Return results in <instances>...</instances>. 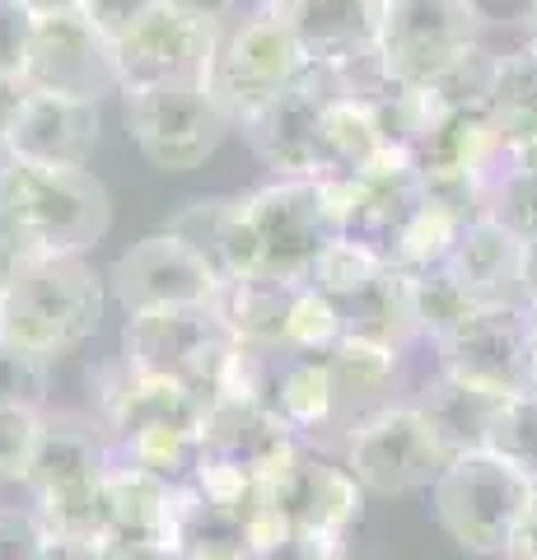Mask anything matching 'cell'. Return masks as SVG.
<instances>
[{
  "label": "cell",
  "mask_w": 537,
  "mask_h": 560,
  "mask_svg": "<svg viewBox=\"0 0 537 560\" xmlns=\"http://www.w3.org/2000/svg\"><path fill=\"white\" fill-rule=\"evenodd\" d=\"M528 304H477L467 318L435 341L440 364L454 378L495 393L528 388Z\"/></svg>",
  "instance_id": "obj_15"
},
{
  "label": "cell",
  "mask_w": 537,
  "mask_h": 560,
  "mask_svg": "<svg viewBox=\"0 0 537 560\" xmlns=\"http://www.w3.org/2000/svg\"><path fill=\"white\" fill-rule=\"evenodd\" d=\"M248 220L262 253V276L308 280L318 257L341 238V201L332 178H271L248 191Z\"/></svg>",
  "instance_id": "obj_6"
},
{
  "label": "cell",
  "mask_w": 537,
  "mask_h": 560,
  "mask_svg": "<svg viewBox=\"0 0 537 560\" xmlns=\"http://www.w3.org/2000/svg\"><path fill=\"white\" fill-rule=\"evenodd\" d=\"M267 411H276L285 425L300 434V444L318 448L337 434V393L332 374H327L323 355H300V350H267L262 364V393H257Z\"/></svg>",
  "instance_id": "obj_21"
},
{
  "label": "cell",
  "mask_w": 537,
  "mask_h": 560,
  "mask_svg": "<svg viewBox=\"0 0 537 560\" xmlns=\"http://www.w3.org/2000/svg\"><path fill=\"white\" fill-rule=\"evenodd\" d=\"M160 5H164V0H80V14L108 43H117V38H127V33L141 24V20H150Z\"/></svg>",
  "instance_id": "obj_44"
},
{
  "label": "cell",
  "mask_w": 537,
  "mask_h": 560,
  "mask_svg": "<svg viewBox=\"0 0 537 560\" xmlns=\"http://www.w3.org/2000/svg\"><path fill=\"white\" fill-rule=\"evenodd\" d=\"M481 33L487 28L467 0H384L378 51L397 84H435L481 43Z\"/></svg>",
  "instance_id": "obj_10"
},
{
  "label": "cell",
  "mask_w": 537,
  "mask_h": 560,
  "mask_svg": "<svg viewBox=\"0 0 537 560\" xmlns=\"http://www.w3.org/2000/svg\"><path fill=\"white\" fill-rule=\"evenodd\" d=\"M327 374H332L337 393V434L346 444V434L355 425H365L370 416H378L393 401H407V350L365 341V337H341L327 350Z\"/></svg>",
  "instance_id": "obj_20"
},
{
  "label": "cell",
  "mask_w": 537,
  "mask_h": 560,
  "mask_svg": "<svg viewBox=\"0 0 537 560\" xmlns=\"http://www.w3.org/2000/svg\"><path fill=\"white\" fill-rule=\"evenodd\" d=\"M300 434L262 401L220 397L201 420V467L211 477H230L244 486H271L281 467L300 453Z\"/></svg>",
  "instance_id": "obj_12"
},
{
  "label": "cell",
  "mask_w": 537,
  "mask_h": 560,
  "mask_svg": "<svg viewBox=\"0 0 537 560\" xmlns=\"http://www.w3.org/2000/svg\"><path fill=\"white\" fill-rule=\"evenodd\" d=\"M168 234H178L197 257H206V267L220 276V285L262 276V253H257V234L248 220V197H201L168 220Z\"/></svg>",
  "instance_id": "obj_24"
},
{
  "label": "cell",
  "mask_w": 537,
  "mask_h": 560,
  "mask_svg": "<svg viewBox=\"0 0 537 560\" xmlns=\"http://www.w3.org/2000/svg\"><path fill=\"white\" fill-rule=\"evenodd\" d=\"M505 397L510 393H495V388H481V383L454 378L435 360L421 378H416V388H411L407 401H416V407L430 416V425L440 430V440L454 448V458H458V453L487 448L491 425H495L500 407H505Z\"/></svg>",
  "instance_id": "obj_26"
},
{
  "label": "cell",
  "mask_w": 537,
  "mask_h": 560,
  "mask_svg": "<svg viewBox=\"0 0 537 560\" xmlns=\"http://www.w3.org/2000/svg\"><path fill=\"white\" fill-rule=\"evenodd\" d=\"M537 481H528L518 467L495 458L491 448L458 453L454 463L440 471L430 486V504H435L440 528L472 556H500L514 537V523L524 518Z\"/></svg>",
  "instance_id": "obj_5"
},
{
  "label": "cell",
  "mask_w": 537,
  "mask_h": 560,
  "mask_svg": "<svg viewBox=\"0 0 537 560\" xmlns=\"http://www.w3.org/2000/svg\"><path fill=\"white\" fill-rule=\"evenodd\" d=\"M113 467V440L94 416L80 411H43V430L28 463V504L61 537L98 541V490ZM103 547V541H98Z\"/></svg>",
  "instance_id": "obj_3"
},
{
  "label": "cell",
  "mask_w": 537,
  "mask_h": 560,
  "mask_svg": "<svg viewBox=\"0 0 537 560\" xmlns=\"http://www.w3.org/2000/svg\"><path fill=\"white\" fill-rule=\"evenodd\" d=\"M467 220H458L454 210H444L440 201H421V210L411 215L407 224V234L402 243H397V261L393 267H402V271H430V267H444L448 253H454V243H458V230H463Z\"/></svg>",
  "instance_id": "obj_35"
},
{
  "label": "cell",
  "mask_w": 537,
  "mask_h": 560,
  "mask_svg": "<svg viewBox=\"0 0 537 560\" xmlns=\"http://www.w3.org/2000/svg\"><path fill=\"white\" fill-rule=\"evenodd\" d=\"M127 131L145 164L160 173H192L224 145L234 127L206 94V84H164V90L127 98Z\"/></svg>",
  "instance_id": "obj_9"
},
{
  "label": "cell",
  "mask_w": 537,
  "mask_h": 560,
  "mask_svg": "<svg viewBox=\"0 0 537 560\" xmlns=\"http://www.w3.org/2000/svg\"><path fill=\"white\" fill-rule=\"evenodd\" d=\"M33 20H38V14H33L24 0H0V75H10V80L24 75Z\"/></svg>",
  "instance_id": "obj_43"
},
{
  "label": "cell",
  "mask_w": 537,
  "mask_h": 560,
  "mask_svg": "<svg viewBox=\"0 0 537 560\" xmlns=\"http://www.w3.org/2000/svg\"><path fill=\"white\" fill-rule=\"evenodd\" d=\"M47 547V523L33 504H0V560H38Z\"/></svg>",
  "instance_id": "obj_42"
},
{
  "label": "cell",
  "mask_w": 537,
  "mask_h": 560,
  "mask_svg": "<svg viewBox=\"0 0 537 560\" xmlns=\"http://www.w3.org/2000/svg\"><path fill=\"white\" fill-rule=\"evenodd\" d=\"M98 131H103L98 103L28 90L24 84V98L14 108L5 136V160L47 164V168H90L98 150Z\"/></svg>",
  "instance_id": "obj_18"
},
{
  "label": "cell",
  "mask_w": 537,
  "mask_h": 560,
  "mask_svg": "<svg viewBox=\"0 0 537 560\" xmlns=\"http://www.w3.org/2000/svg\"><path fill=\"white\" fill-rule=\"evenodd\" d=\"M108 294L127 318L131 313H154V308H192V304H215L220 276L178 234L164 230V234L131 243L113 261Z\"/></svg>",
  "instance_id": "obj_14"
},
{
  "label": "cell",
  "mask_w": 537,
  "mask_h": 560,
  "mask_svg": "<svg viewBox=\"0 0 537 560\" xmlns=\"http://www.w3.org/2000/svg\"><path fill=\"white\" fill-rule=\"evenodd\" d=\"M20 98H24V80L0 75V160H5V136H10V121H14Z\"/></svg>",
  "instance_id": "obj_49"
},
{
  "label": "cell",
  "mask_w": 537,
  "mask_h": 560,
  "mask_svg": "<svg viewBox=\"0 0 537 560\" xmlns=\"http://www.w3.org/2000/svg\"><path fill=\"white\" fill-rule=\"evenodd\" d=\"M388 267H393V261H384L378 253H370L365 243L337 238L332 248L318 257V267H314V276H308V280H314L323 294H332V300L341 304V300H351V294H360L365 285H374V280L384 276Z\"/></svg>",
  "instance_id": "obj_39"
},
{
  "label": "cell",
  "mask_w": 537,
  "mask_h": 560,
  "mask_svg": "<svg viewBox=\"0 0 537 560\" xmlns=\"http://www.w3.org/2000/svg\"><path fill=\"white\" fill-rule=\"evenodd\" d=\"M341 337H346L341 304L332 300V294H323L314 280H300L294 308H290V327H285V350H300V355H327Z\"/></svg>",
  "instance_id": "obj_36"
},
{
  "label": "cell",
  "mask_w": 537,
  "mask_h": 560,
  "mask_svg": "<svg viewBox=\"0 0 537 560\" xmlns=\"http://www.w3.org/2000/svg\"><path fill=\"white\" fill-rule=\"evenodd\" d=\"M33 14H61V10H80V0H24Z\"/></svg>",
  "instance_id": "obj_52"
},
{
  "label": "cell",
  "mask_w": 537,
  "mask_h": 560,
  "mask_svg": "<svg viewBox=\"0 0 537 560\" xmlns=\"http://www.w3.org/2000/svg\"><path fill=\"white\" fill-rule=\"evenodd\" d=\"M168 551L178 560H257V537L238 510L201 495L187 481L178 486V500H173Z\"/></svg>",
  "instance_id": "obj_27"
},
{
  "label": "cell",
  "mask_w": 537,
  "mask_h": 560,
  "mask_svg": "<svg viewBox=\"0 0 537 560\" xmlns=\"http://www.w3.org/2000/svg\"><path fill=\"white\" fill-rule=\"evenodd\" d=\"M341 463L365 486V495H411L440 481V471L454 463V448L416 401H393L346 434Z\"/></svg>",
  "instance_id": "obj_8"
},
{
  "label": "cell",
  "mask_w": 537,
  "mask_h": 560,
  "mask_svg": "<svg viewBox=\"0 0 537 560\" xmlns=\"http://www.w3.org/2000/svg\"><path fill=\"white\" fill-rule=\"evenodd\" d=\"M113 47H117V84H122V98H131L145 90H164V84H206L215 28L160 5Z\"/></svg>",
  "instance_id": "obj_16"
},
{
  "label": "cell",
  "mask_w": 537,
  "mask_h": 560,
  "mask_svg": "<svg viewBox=\"0 0 537 560\" xmlns=\"http://www.w3.org/2000/svg\"><path fill=\"white\" fill-rule=\"evenodd\" d=\"M308 51L294 38V28L281 20V10L262 0L257 10L238 14L234 24L215 33V51L206 66V94L215 98V108L230 117L238 131L253 121L267 103L281 98L290 84L308 75Z\"/></svg>",
  "instance_id": "obj_4"
},
{
  "label": "cell",
  "mask_w": 537,
  "mask_h": 560,
  "mask_svg": "<svg viewBox=\"0 0 537 560\" xmlns=\"http://www.w3.org/2000/svg\"><path fill=\"white\" fill-rule=\"evenodd\" d=\"M524 294L528 304H537V234L524 238Z\"/></svg>",
  "instance_id": "obj_51"
},
{
  "label": "cell",
  "mask_w": 537,
  "mask_h": 560,
  "mask_svg": "<svg viewBox=\"0 0 537 560\" xmlns=\"http://www.w3.org/2000/svg\"><path fill=\"white\" fill-rule=\"evenodd\" d=\"M173 500H178V486L113 458L98 490V541L103 547H168Z\"/></svg>",
  "instance_id": "obj_22"
},
{
  "label": "cell",
  "mask_w": 537,
  "mask_h": 560,
  "mask_svg": "<svg viewBox=\"0 0 537 560\" xmlns=\"http://www.w3.org/2000/svg\"><path fill=\"white\" fill-rule=\"evenodd\" d=\"M38 560H103V547L94 537H61V533H47V547Z\"/></svg>",
  "instance_id": "obj_47"
},
{
  "label": "cell",
  "mask_w": 537,
  "mask_h": 560,
  "mask_svg": "<svg viewBox=\"0 0 537 560\" xmlns=\"http://www.w3.org/2000/svg\"><path fill=\"white\" fill-rule=\"evenodd\" d=\"M0 215L33 257H90L113 230V197L90 168L0 160Z\"/></svg>",
  "instance_id": "obj_1"
},
{
  "label": "cell",
  "mask_w": 537,
  "mask_h": 560,
  "mask_svg": "<svg viewBox=\"0 0 537 560\" xmlns=\"http://www.w3.org/2000/svg\"><path fill=\"white\" fill-rule=\"evenodd\" d=\"M206 407H211V401L178 378L117 364V370L98 378V416L94 420L108 430V440H127V434L150 430V425L201 430Z\"/></svg>",
  "instance_id": "obj_19"
},
{
  "label": "cell",
  "mask_w": 537,
  "mask_h": 560,
  "mask_svg": "<svg viewBox=\"0 0 537 560\" xmlns=\"http://www.w3.org/2000/svg\"><path fill=\"white\" fill-rule=\"evenodd\" d=\"M108 308V280L90 257H33L0 290V341L57 360L84 346Z\"/></svg>",
  "instance_id": "obj_2"
},
{
  "label": "cell",
  "mask_w": 537,
  "mask_h": 560,
  "mask_svg": "<svg viewBox=\"0 0 537 560\" xmlns=\"http://www.w3.org/2000/svg\"><path fill=\"white\" fill-rule=\"evenodd\" d=\"M257 560H355L351 541H323V537H300V533H281L267 541Z\"/></svg>",
  "instance_id": "obj_45"
},
{
  "label": "cell",
  "mask_w": 537,
  "mask_h": 560,
  "mask_svg": "<svg viewBox=\"0 0 537 560\" xmlns=\"http://www.w3.org/2000/svg\"><path fill=\"white\" fill-rule=\"evenodd\" d=\"M271 5L318 66H337L355 51L378 47L384 0H271Z\"/></svg>",
  "instance_id": "obj_25"
},
{
  "label": "cell",
  "mask_w": 537,
  "mask_h": 560,
  "mask_svg": "<svg viewBox=\"0 0 537 560\" xmlns=\"http://www.w3.org/2000/svg\"><path fill=\"white\" fill-rule=\"evenodd\" d=\"M528 43H537V10H533V24H528Z\"/></svg>",
  "instance_id": "obj_53"
},
{
  "label": "cell",
  "mask_w": 537,
  "mask_h": 560,
  "mask_svg": "<svg viewBox=\"0 0 537 560\" xmlns=\"http://www.w3.org/2000/svg\"><path fill=\"white\" fill-rule=\"evenodd\" d=\"M294 290H300V280H276V276L230 280V285H220L215 308L238 341L262 346V350H285Z\"/></svg>",
  "instance_id": "obj_29"
},
{
  "label": "cell",
  "mask_w": 537,
  "mask_h": 560,
  "mask_svg": "<svg viewBox=\"0 0 537 560\" xmlns=\"http://www.w3.org/2000/svg\"><path fill=\"white\" fill-rule=\"evenodd\" d=\"M168 10H178V14H187V20H197V24H206V28H224V24H234L238 14H248V10H257L262 0H164Z\"/></svg>",
  "instance_id": "obj_46"
},
{
  "label": "cell",
  "mask_w": 537,
  "mask_h": 560,
  "mask_svg": "<svg viewBox=\"0 0 537 560\" xmlns=\"http://www.w3.org/2000/svg\"><path fill=\"white\" fill-rule=\"evenodd\" d=\"M388 154V136L370 103L332 94L318 121V178H365Z\"/></svg>",
  "instance_id": "obj_28"
},
{
  "label": "cell",
  "mask_w": 537,
  "mask_h": 560,
  "mask_svg": "<svg viewBox=\"0 0 537 560\" xmlns=\"http://www.w3.org/2000/svg\"><path fill=\"white\" fill-rule=\"evenodd\" d=\"M505 560H537V490H533L524 518L514 523V537H510V547H505Z\"/></svg>",
  "instance_id": "obj_48"
},
{
  "label": "cell",
  "mask_w": 537,
  "mask_h": 560,
  "mask_svg": "<svg viewBox=\"0 0 537 560\" xmlns=\"http://www.w3.org/2000/svg\"><path fill=\"white\" fill-rule=\"evenodd\" d=\"M20 80L28 90L71 94V98H90V103L122 94V84H117V47L103 38L80 10L38 14V20H33V38H28V57H24Z\"/></svg>",
  "instance_id": "obj_11"
},
{
  "label": "cell",
  "mask_w": 537,
  "mask_h": 560,
  "mask_svg": "<svg viewBox=\"0 0 537 560\" xmlns=\"http://www.w3.org/2000/svg\"><path fill=\"white\" fill-rule=\"evenodd\" d=\"M332 94L337 84L327 66H308L300 84H290L281 98L238 127L262 168H271L276 178H318V121Z\"/></svg>",
  "instance_id": "obj_17"
},
{
  "label": "cell",
  "mask_w": 537,
  "mask_h": 560,
  "mask_svg": "<svg viewBox=\"0 0 537 560\" xmlns=\"http://www.w3.org/2000/svg\"><path fill=\"white\" fill-rule=\"evenodd\" d=\"M444 271L472 304H528L524 294V238L510 234L500 220L477 215L458 230Z\"/></svg>",
  "instance_id": "obj_23"
},
{
  "label": "cell",
  "mask_w": 537,
  "mask_h": 560,
  "mask_svg": "<svg viewBox=\"0 0 537 560\" xmlns=\"http://www.w3.org/2000/svg\"><path fill=\"white\" fill-rule=\"evenodd\" d=\"M444 113L448 108L435 98L430 84H397L393 94H384L374 103V117H378V127H384L388 145L407 150V154H421V145L435 136Z\"/></svg>",
  "instance_id": "obj_33"
},
{
  "label": "cell",
  "mask_w": 537,
  "mask_h": 560,
  "mask_svg": "<svg viewBox=\"0 0 537 560\" xmlns=\"http://www.w3.org/2000/svg\"><path fill=\"white\" fill-rule=\"evenodd\" d=\"M267 500L285 533L323 541H351L360 518H365V486L346 471V463L323 458L308 444L267 486Z\"/></svg>",
  "instance_id": "obj_13"
},
{
  "label": "cell",
  "mask_w": 537,
  "mask_h": 560,
  "mask_svg": "<svg viewBox=\"0 0 537 560\" xmlns=\"http://www.w3.org/2000/svg\"><path fill=\"white\" fill-rule=\"evenodd\" d=\"M477 304L458 290V280L448 276L444 267L430 271H411V313H416V337L425 341H444L467 313Z\"/></svg>",
  "instance_id": "obj_34"
},
{
  "label": "cell",
  "mask_w": 537,
  "mask_h": 560,
  "mask_svg": "<svg viewBox=\"0 0 537 560\" xmlns=\"http://www.w3.org/2000/svg\"><path fill=\"white\" fill-rule=\"evenodd\" d=\"M113 458L145 467L168 486H187L201 467V430H178V425L136 430L127 440H113Z\"/></svg>",
  "instance_id": "obj_32"
},
{
  "label": "cell",
  "mask_w": 537,
  "mask_h": 560,
  "mask_svg": "<svg viewBox=\"0 0 537 560\" xmlns=\"http://www.w3.org/2000/svg\"><path fill=\"white\" fill-rule=\"evenodd\" d=\"M51 364L57 360L0 341V411H47Z\"/></svg>",
  "instance_id": "obj_38"
},
{
  "label": "cell",
  "mask_w": 537,
  "mask_h": 560,
  "mask_svg": "<svg viewBox=\"0 0 537 560\" xmlns=\"http://www.w3.org/2000/svg\"><path fill=\"white\" fill-rule=\"evenodd\" d=\"M103 560H178L168 547H103Z\"/></svg>",
  "instance_id": "obj_50"
},
{
  "label": "cell",
  "mask_w": 537,
  "mask_h": 560,
  "mask_svg": "<svg viewBox=\"0 0 537 560\" xmlns=\"http://www.w3.org/2000/svg\"><path fill=\"white\" fill-rule=\"evenodd\" d=\"M346 337H365L407 350L416 341V313H411V271L388 267L384 276L365 285L351 300H341Z\"/></svg>",
  "instance_id": "obj_31"
},
{
  "label": "cell",
  "mask_w": 537,
  "mask_h": 560,
  "mask_svg": "<svg viewBox=\"0 0 537 560\" xmlns=\"http://www.w3.org/2000/svg\"><path fill=\"white\" fill-rule=\"evenodd\" d=\"M487 215L500 220L510 234H537V164H518L487 191Z\"/></svg>",
  "instance_id": "obj_40"
},
{
  "label": "cell",
  "mask_w": 537,
  "mask_h": 560,
  "mask_svg": "<svg viewBox=\"0 0 537 560\" xmlns=\"http://www.w3.org/2000/svg\"><path fill=\"white\" fill-rule=\"evenodd\" d=\"M43 411H0V486H24Z\"/></svg>",
  "instance_id": "obj_41"
},
{
  "label": "cell",
  "mask_w": 537,
  "mask_h": 560,
  "mask_svg": "<svg viewBox=\"0 0 537 560\" xmlns=\"http://www.w3.org/2000/svg\"><path fill=\"white\" fill-rule=\"evenodd\" d=\"M234 346H238V337L230 331V323L220 318L215 304L131 313L122 327V364L145 370V374L178 378L187 388H197L206 401L215 397Z\"/></svg>",
  "instance_id": "obj_7"
},
{
  "label": "cell",
  "mask_w": 537,
  "mask_h": 560,
  "mask_svg": "<svg viewBox=\"0 0 537 560\" xmlns=\"http://www.w3.org/2000/svg\"><path fill=\"white\" fill-rule=\"evenodd\" d=\"M487 448L495 458H505L510 467H518L528 481H537V388L510 393L505 407H500Z\"/></svg>",
  "instance_id": "obj_37"
},
{
  "label": "cell",
  "mask_w": 537,
  "mask_h": 560,
  "mask_svg": "<svg viewBox=\"0 0 537 560\" xmlns=\"http://www.w3.org/2000/svg\"><path fill=\"white\" fill-rule=\"evenodd\" d=\"M487 113L518 164H537V43H524L495 61Z\"/></svg>",
  "instance_id": "obj_30"
}]
</instances>
